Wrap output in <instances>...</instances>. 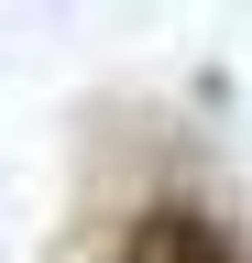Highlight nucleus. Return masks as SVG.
<instances>
[{"label": "nucleus", "mask_w": 252, "mask_h": 263, "mask_svg": "<svg viewBox=\"0 0 252 263\" xmlns=\"http://www.w3.org/2000/svg\"><path fill=\"white\" fill-rule=\"evenodd\" d=\"M110 263H252V230L230 209H208V197H143L121 219Z\"/></svg>", "instance_id": "nucleus-1"}]
</instances>
